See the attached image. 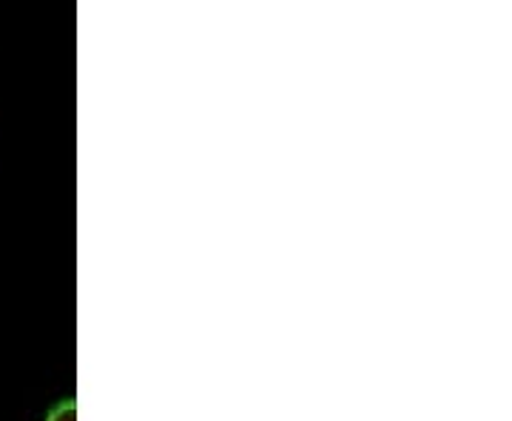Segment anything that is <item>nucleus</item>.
<instances>
[{
  "mask_svg": "<svg viewBox=\"0 0 512 421\" xmlns=\"http://www.w3.org/2000/svg\"><path fill=\"white\" fill-rule=\"evenodd\" d=\"M43 421H77V402L74 399H63L57 402Z\"/></svg>",
  "mask_w": 512,
  "mask_h": 421,
  "instance_id": "obj_1",
  "label": "nucleus"
}]
</instances>
